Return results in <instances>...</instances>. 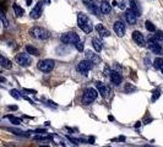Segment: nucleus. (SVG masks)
Here are the masks:
<instances>
[{
	"instance_id": "39448f33",
	"label": "nucleus",
	"mask_w": 163,
	"mask_h": 147,
	"mask_svg": "<svg viewBox=\"0 0 163 147\" xmlns=\"http://www.w3.org/2000/svg\"><path fill=\"white\" fill-rule=\"evenodd\" d=\"M92 68H93V63L91 60H88V59H85V60L79 63V65H77L76 69H77V71L81 75L86 76V75H88V71H90Z\"/></svg>"
},
{
	"instance_id": "6e6552de",
	"label": "nucleus",
	"mask_w": 163,
	"mask_h": 147,
	"mask_svg": "<svg viewBox=\"0 0 163 147\" xmlns=\"http://www.w3.org/2000/svg\"><path fill=\"white\" fill-rule=\"evenodd\" d=\"M42 10H43V1H38L36 4V6H34L32 9V11L30 13V16L33 20H37L40 17V15H42Z\"/></svg>"
},
{
	"instance_id": "dca6fc26",
	"label": "nucleus",
	"mask_w": 163,
	"mask_h": 147,
	"mask_svg": "<svg viewBox=\"0 0 163 147\" xmlns=\"http://www.w3.org/2000/svg\"><path fill=\"white\" fill-rule=\"evenodd\" d=\"M96 87H97L98 92L101 93L102 97H107V95L109 93V90H108V87L106 85L102 84V82H96Z\"/></svg>"
},
{
	"instance_id": "423d86ee",
	"label": "nucleus",
	"mask_w": 163,
	"mask_h": 147,
	"mask_svg": "<svg viewBox=\"0 0 163 147\" xmlns=\"http://www.w3.org/2000/svg\"><path fill=\"white\" fill-rule=\"evenodd\" d=\"M16 61H17V64H19L20 66L27 68V66H30L32 64V58L28 54H26V53H20V54L16 55Z\"/></svg>"
},
{
	"instance_id": "a211bd4d",
	"label": "nucleus",
	"mask_w": 163,
	"mask_h": 147,
	"mask_svg": "<svg viewBox=\"0 0 163 147\" xmlns=\"http://www.w3.org/2000/svg\"><path fill=\"white\" fill-rule=\"evenodd\" d=\"M92 44H93V48L96 49L97 53H100L103 48V42L101 40V38H98V37H93L92 38Z\"/></svg>"
},
{
	"instance_id": "2f4dec72",
	"label": "nucleus",
	"mask_w": 163,
	"mask_h": 147,
	"mask_svg": "<svg viewBox=\"0 0 163 147\" xmlns=\"http://www.w3.org/2000/svg\"><path fill=\"white\" fill-rule=\"evenodd\" d=\"M26 3H27V5H28V6H30V5L32 4V0H26Z\"/></svg>"
},
{
	"instance_id": "412c9836",
	"label": "nucleus",
	"mask_w": 163,
	"mask_h": 147,
	"mask_svg": "<svg viewBox=\"0 0 163 147\" xmlns=\"http://www.w3.org/2000/svg\"><path fill=\"white\" fill-rule=\"evenodd\" d=\"M26 52L28 53V54H31V55H38V49L36 48V47H33V45H26Z\"/></svg>"
},
{
	"instance_id": "f704fd0d",
	"label": "nucleus",
	"mask_w": 163,
	"mask_h": 147,
	"mask_svg": "<svg viewBox=\"0 0 163 147\" xmlns=\"http://www.w3.org/2000/svg\"><path fill=\"white\" fill-rule=\"evenodd\" d=\"M161 71H162V74H163V68H162V69H161Z\"/></svg>"
},
{
	"instance_id": "cd10ccee",
	"label": "nucleus",
	"mask_w": 163,
	"mask_h": 147,
	"mask_svg": "<svg viewBox=\"0 0 163 147\" xmlns=\"http://www.w3.org/2000/svg\"><path fill=\"white\" fill-rule=\"evenodd\" d=\"M10 95L13 96L14 98H16V99H19V98H20V95H19V92H17L16 90H11V91H10Z\"/></svg>"
},
{
	"instance_id": "b1692460",
	"label": "nucleus",
	"mask_w": 163,
	"mask_h": 147,
	"mask_svg": "<svg viewBox=\"0 0 163 147\" xmlns=\"http://www.w3.org/2000/svg\"><path fill=\"white\" fill-rule=\"evenodd\" d=\"M145 27H146V29H147V31H150V32H155L156 31V27H155V25L151 21L145 22Z\"/></svg>"
},
{
	"instance_id": "0eeeda50",
	"label": "nucleus",
	"mask_w": 163,
	"mask_h": 147,
	"mask_svg": "<svg viewBox=\"0 0 163 147\" xmlns=\"http://www.w3.org/2000/svg\"><path fill=\"white\" fill-rule=\"evenodd\" d=\"M54 60H52V59H45V60H40L38 63V69L40 70V71L43 72H50L52 70H53L54 68Z\"/></svg>"
},
{
	"instance_id": "c85d7f7f",
	"label": "nucleus",
	"mask_w": 163,
	"mask_h": 147,
	"mask_svg": "<svg viewBox=\"0 0 163 147\" xmlns=\"http://www.w3.org/2000/svg\"><path fill=\"white\" fill-rule=\"evenodd\" d=\"M1 21H3V25H4V27H8V26H9V22H8L6 17H5V15H4V14H1Z\"/></svg>"
},
{
	"instance_id": "ddd939ff",
	"label": "nucleus",
	"mask_w": 163,
	"mask_h": 147,
	"mask_svg": "<svg viewBox=\"0 0 163 147\" xmlns=\"http://www.w3.org/2000/svg\"><path fill=\"white\" fill-rule=\"evenodd\" d=\"M109 77H110L112 84H114L115 86H119L121 84V81H123V76H121V74L118 71H112L109 75Z\"/></svg>"
},
{
	"instance_id": "1a4fd4ad",
	"label": "nucleus",
	"mask_w": 163,
	"mask_h": 147,
	"mask_svg": "<svg viewBox=\"0 0 163 147\" xmlns=\"http://www.w3.org/2000/svg\"><path fill=\"white\" fill-rule=\"evenodd\" d=\"M113 28H114V32L118 34L119 37H124V34H125V25H124V22L123 21H115L114 22V25H113Z\"/></svg>"
},
{
	"instance_id": "9d476101",
	"label": "nucleus",
	"mask_w": 163,
	"mask_h": 147,
	"mask_svg": "<svg viewBox=\"0 0 163 147\" xmlns=\"http://www.w3.org/2000/svg\"><path fill=\"white\" fill-rule=\"evenodd\" d=\"M148 48L150 50L155 53L157 55H162L163 54V48L161 47L160 42H155V40H148Z\"/></svg>"
},
{
	"instance_id": "20e7f679",
	"label": "nucleus",
	"mask_w": 163,
	"mask_h": 147,
	"mask_svg": "<svg viewBox=\"0 0 163 147\" xmlns=\"http://www.w3.org/2000/svg\"><path fill=\"white\" fill-rule=\"evenodd\" d=\"M60 40L65 44H75V43L80 42V37L75 32H66V33L61 34Z\"/></svg>"
},
{
	"instance_id": "473e14b6",
	"label": "nucleus",
	"mask_w": 163,
	"mask_h": 147,
	"mask_svg": "<svg viewBox=\"0 0 163 147\" xmlns=\"http://www.w3.org/2000/svg\"><path fill=\"white\" fill-rule=\"evenodd\" d=\"M9 109H11V110H15V109H16V107H9Z\"/></svg>"
},
{
	"instance_id": "393cba45",
	"label": "nucleus",
	"mask_w": 163,
	"mask_h": 147,
	"mask_svg": "<svg viewBox=\"0 0 163 147\" xmlns=\"http://www.w3.org/2000/svg\"><path fill=\"white\" fill-rule=\"evenodd\" d=\"M8 118H9V119L11 120V121H13L14 123V124L15 125H20L21 124V119H19V118H15V116H13V115H8Z\"/></svg>"
},
{
	"instance_id": "aec40b11",
	"label": "nucleus",
	"mask_w": 163,
	"mask_h": 147,
	"mask_svg": "<svg viewBox=\"0 0 163 147\" xmlns=\"http://www.w3.org/2000/svg\"><path fill=\"white\" fill-rule=\"evenodd\" d=\"M1 68L3 69H11L13 68V63H11L9 59H6L4 55L1 56Z\"/></svg>"
},
{
	"instance_id": "7ed1b4c3",
	"label": "nucleus",
	"mask_w": 163,
	"mask_h": 147,
	"mask_svg": "<svg viewBox=\"0 0 163 147\" xmlns=\"http://www.w3.org/2000/svg\"><path fill=\"white\" fill-rule=\"evenodd\" d=\"M98 93H100V92H97L95 88H91V87L86 88L85 92H84V95H82V103H84V104H90V103H92V102L97 98Z\"/></svg>"
},
{
	"instance_id": "72a5a7b5",
	"label": "nucleus",
	"mask_w": 163,
	"mask_h": 147,
	"mask_svg": "<svg viewBox=\"0 0 163 147\" xmlns=\"http://www.w3.org/2000/svg\"><path fill=\"white\" fill-rule=\"evenodd\" d=\"M44 3H45V4H49V3H50V0H44Z\"/></svg>"
},
{
	"instance_id": "c756f323",
	"label": "nucleus",
	"mask_w": 163,
	"mask_h": 147,
	"mask_svg": "<svg viewBox=\"0 0 163 147\" xmlns=\"http://www.w3.org/2000/svg\"><path fill=\"white\" fill-rule=\"evenodd\" d=\"M118 5L120 9H125V1H120V3H118Z\"/></svg>"
},
{
	"instance_id": "4468645a",
	"label": "nucleus",
	"mask_w": 163,
	"mask_h": 147,
	"mask_svg": "<svg viewBox=\"0 0 163 147\" xmlns=\"http://www.w3.org/2000/svg\"><path fill=\"white\" fill-rule=\"evenodd\" d=\"M85 55H86V59H88V60H91L93 64H98V63H101V58L98 56V54H96L95 52H92V50H86Z\"/></svg>"
},
{
	"instance_id": "5701e85b",
	"label": "nucleus",
	"mask_w": 163,
	"mask_h": 147,
	"mask_svg": "<svg viewBox=\"0 0 163 147\" xmlns=\"http://www.w3.org/2000/svg\"><path fill=\"white\" fill-rule=\"evenodd\" d=\"M14 11H15V15L16 16H19V17H21V16H23V9L22 8H20L17 4H14Z\"/></svg>"
},
{
	"instance_id": "6ab92c4d",
	"label": "nucleus",
	"mask_w": 163,
	"mask_h": 147,
	"mask_svg": "<svg viewBox=\"0 0 163 147\" xmlns=\"http://www.w3.org/2000/svg\"><path fill=\"white\" fill-rule=\"evenodd\" d=\"M129 4H130V9L135 11L137 16H140V15H141V11H140L139 3L136 1V0H129Z\"/></svg>"
},
{
	"instance_id": "f3484780",
	"label": "nucleus",
	"mask_w": 163,
	"mask_h": 147,
	"mask_svg": "<svg viewBox=\"0 0 163 147\" xmlns=\"http://www.w3.org/2000/svg\"><path fill=\"white\" fill-rule=\"evenodd\" d=\"M100 8H101V13L103 15H108L110 11H112V5H110L108 1H106V0H103V1L101 3Z\"/></svg>"
},
{
	"instance_id": "a878e982",
	"label": "nucleus",
	"mask_w": 163,
	"mask_h": 147,
	"mask_svg": "<svg viewBox=\"0 0 163 147\" xmlns=\"http://www.w3.org/2000/svg\"><path fill=\"white\" fill-rule=\"evenodd\" d=\"M160 96H161V90H155L152 95V102H156L160 98Z\"/></svg>"
},
{
	"instance_id": "bb28decb",
	"label": "nucleus",
	"mask_w": 163,
	"mask_h": 147,
	"mask_svg": "<svg viewBox=\"0 0 163 147\" xmlns=\"http://www.w3.org/2000/svg\"><path fill=\"white\" fill-rule=\"evenodd\" d=\"M75 48H76L79 52H82V50H84V43H82V42L75 43Z\"/></svg>"
},
{
	"instance_id": "2eb2a0df",
	"label": "nucleus",
	"mask_w": 163,
	"mask_h": 147,
	"mask_svg": "<svg viewBox=\"0 0 163 147\" xmlns=\"http://www.w3.org/2000/svg\"><path fill=\"white\" fill-rule=\"evenodd\" d=\"M96 31H97V33L100 34L101 37H109L110 36V32L108 31V28H106L104 27L102 23H98V25H96Z\"/></svg>"
},
{
	"instance_id": "f03ea898",
	"label": "nucleus",
	"mask_w": 163,
	"mask_h": 147,
	"mask_svg": "<svg viewBox=\"0 0 163 147\" xmlns=\"http://www.w3.org/2000/svg\"><path fill=\"white\" fill-rule=\"evenodd\" d=\"M30 34L31 37L36 38V39H39V40H44V39H48L49 38V31H47L45 28H42V27H33L30 29Z\"/></svg>"
},
{
	"instance_id": "4be33fe9",
	"label": "nucleus",
	"mask_w": 163,
	"mask_h": 147,
	"mask_svg": "<svg viewBox=\"0 0 163 147\" xmlns=\"http://www.w3.org/2000/svg\"><path fill=\"white\" fill-rule=\"evenodd\" d=\"M153 68L157 70H161L163 68V59L162 58H156L153 61Z\"/></svg>"
},
{
	"instance_id": "9b49d317",
	"label": "nucleus",
	"mask_w": 163,
	"mask_h": 147,
	"mask_svg": "<svg viewBox=\"0 0 163 147\" xmlns=\"http://www.w3.org/2000/svg\"><path fill=\"white\" fill-rule=\"evenodd\" d=\"M125 20L127 21V23H129V25H135L136 21H137L136 13L134 10H131V9H127L125 11Z\"/></svg>"
},
{
	"instance_id": "7c9ffc66",
	"label": "nucleus",
	"mask_w": 163,
	"mask_h": 147,
	"mask_svg": "<svg viewBox=\"0 0 163 147\" xmlns=\"http://www.w3.org/2000/svg\"><path fill=\"white\" fill-rule=\"evenodd\" d=\"M110 72H112V71H109L108 66H106V69H104V75H106V76H108V75H110Z\"/></svg>"
},
{
	"instance_id": "f8f14e48",
	"label": "nucleus",
	"mask_w": 163,
	"mask_h": 147,
	"mask_svg": "<svg viewBox=\"0 0 163 147\" xmlns=\"http://www.w3.org/2000/svg\"><path fill=\"white\" fill-rule=\"evenodd\" d=\"M132 40L135 43H137L139 45H141V47H143L145 44H146V39H145L143 34L141 32H139V31H134L132 32Z\"/></svg>"
},
{
	"instance_id": "f257e3e1",
	"label": "nucleus",
	"mask_w": 163,
	"mask_h": 147,
	"mask_svg": "<svg viewBox=\"0 0 163 147\" xmlns=\"http://www.w3.org/2000/svg\"><path fill=\"white\" fill-rule=\"evenodd\" d=\"M77 25L85 33H91L92 29H93L92 21L88 19V16L85 15L84 13H79L77 14Z\"/></svg>"
}]
</instances>
